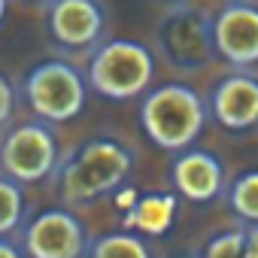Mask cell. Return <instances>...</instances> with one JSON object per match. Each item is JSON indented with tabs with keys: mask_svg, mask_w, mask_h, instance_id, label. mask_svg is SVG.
Wrapping results in <instances>:
<instances>
[{
	"mask_svg": "<svg viewBox=\"0 0 258 258\" xmlns=\"http://www.w3.org/2000/svg\"><path fill=\"white\" fill-rule=\"evenodd\" d=\"M170 182L182 198L195 204H210L225 195V167L213 152L188 146L173 158Z\"/></svg>",
	"mask_w": 258,
	"mask_h": 258,
	"instance_id": "30bf717a",
	"label": "cell"
},
{
	"mask_svg": "<svg viewBox=\"0 0 258 258\" xmlns=\"http://www.w3.org/2000/svg\"><path fill=\"white\" fill-rule=\"evenodd\" d=\"M58 170V140L49 121L16 124L0 140V173L16 182H43Z\"/></svg>",
	"mask_w": 258,
	"mask_h": 258,
	"instance_id": "8992f818",
	"label": "cell"
},
{
	"mask_svg": "<svg viewBox=\"0 0 258 258\" xmlns=\"http://www.w3.org/2000/svg\"><path fill=\"white\" fill-rule=\"evenodd\" d=\"M22 249L28 258H82L88 234L73 210H43L25 225Z\"/></svg>",
	"mask_w": 258,
	"mask_h": 258,
	"instance_id": "52a82bcc",
	"label": "cell"
},
{
	"mask_svg": "<svg viewBox=\"0 0 258 258\" xmlns=\"http://www.w3.org/2000/svg\"><path fill=\"white\" fill-rule=\"evenodd\" d=\"M134 170V152L112 137H94L82 143L70 161L58 167L61 201L76 207L115 191Z\"/></svg>",
	"mask_w": 258,
	"mask_h": 258,
	"instance_id": "6da1fadb",
	"label": "cell"
},
{
	"mask_svg": "<svg viewBox=\"0 0 258 258\" xmlns=\"http://www.w3.org/2000/svg\"><path fill=\"white\" fill-rule=\"evenodd\" d=\"M213 118L225 131H249L258 124V79L249 73L225 76L210 94Z\"/></svg>",
	"mask_w": 258,
	"mask_h": 258,
	"instance_id": "8fae6325",
	"label": "cell"
},
{
	"mask_svg": "<svg viewBox=\"0 0 258 258\" xmlns=\"http://www.w3.org/2000/svg\"><path fill=\"white\" fill-rule=\"evenodd\" d=\"M213 46L216 55L234 67L258 64V7L231 0L213 19Z\"/></svg>",
	"mask_w": 258,
	"mask_h": 258,
	"instance_id": "ba28073f",
	"label": "cell"
},
{
	"mask_svg": "<svg viewBox=\"0 0 258 258\" xmlns=\"http://www.w3.org/2000/svg\"><path fill=\"white\" fill-rule=\"evenodd\" d=\"M155 46H158V55L170 67L185 70V73L204 70L216 55L213 19H207L195 7H176L158 22Z\"/></svg>",
	"mask_w": 258,
	"mask_h": 258,
	"instance_id": "5b68a950",
	"label": "cell"
},
{
	"mask_svg": "<svg viewBox=\"0 0 258 258\" xmlns=\"http://www.w3.org/2000/svg\"><path fill=\"white\" fill-rule=\"evenodd\" d=\"M25 210H28V198H25L22 182L0 173V237H10L13 231L22 228Z\"/></svg>",
	"mask_w": 258,
	"mask_h": 258,
	"instance_id": "5bb4252c",
	"label": "cell"
},
{
	"mask_svg": "<svg viewBox=\"0 0 258 258\" xmlns=\"http://www.w3.org/2000/svg\"><path fill=\"white\" fill-rule=\"evenodd\" d=\"M16 109V88L7 73H0V127H7Z\"/></svg>",
	"mask_w": 258,
	"mask_h": 258,
	"instance_id": "e0dca14e",
	"label": "cell"
},
{
	"mask_svg": "<svg viewBox=\"0 0 258 258\" xmlns=\"http://www.w3.org/2000/svg\"><path fill=\"white\" fill-rule=\"evenodd\" d=\"M170 4H176V0H170Z\"/></svg>",
	"mask_w": 258,
	"mask_h": 258,
	"instance_id": "7402d4cb",
	"label": "cell"
},
{
	"mask_svg": "<svg viewBox=\"0 0 258 258\" xmlns=\"http://www.w3.org/2000/svg\"><path fill=\"white\" fill-rule=\"evenodd\" d=\"M7 7H10V0H0V22H4V16H7Z\"/></svg>",
	"mask_w": 258,
	"mask_h": 258,
	"instance_id": "ffe728a7",
	"label": "cell"
},
{
	"mask_svg": "<svg viewBox=\"0 0 258 258\" xmlns=\"http://www.w3.org/2000/svg\"><path fill=\"white\" fill-rule=\"evenodd\" d=\"M0 258H28L22 246H16L10 237H0Z\"/></svg>",
	"mask_w": 258,
	"mask_h": 258,
	"instance_id": "d6986e66",
	"label": "cell"
},
{
	"mask_svg": "<svg viewBox=\"0 0 258 258\" xmlns=\"http://www.w3.org/2000/svg\"><path fill=\"white\" fill-rule=\"evenodd\" d=\"M88 258H152V249L134 231H112L88 246Z\"/></svg>",
	"mask_w": 258,
	"mask_h": 258,
	"instance_id": "4fadbf2b",
	"label": "cell"
},
{
	"mask_svg": "<svg viewBox=\"0 0 258 258\" xmlns=\"http://www.w3.org/2000/svg\"><path fill=\"white\" fill-rule=\"evenodd\" d=\"M106 13L100 0H49V34L64 49H91L103 40Z\"/></svg>",
	"mask_w": 258,
	"mask_h": 258,
	"instance_id": "9c48e42d",
	"label": "cell"
},
{
	"mask_svg": "<svg viewBox=\"0 0 258 258\" xmlns=\"http://www.w3.org/2000/svg\"><path fill=\"white\" fill-rule=\"evenodd\" d=\"M228 204L243 222H258V170H246L231 182Z\"/></svg>",
	"mask_w": 258,
	"mask_h": 258,
	"instance_id": "9a60e30c",
	"label": "cell"
},
{
	"mask_svg": "<svg viewBox=\"0 0 258 258\" xmlns=\"http://www.w3.org/2000/svg\"><path fill=\"white\" fill-rule=\"evenodd\" d=\"M22 97L31 106V112L49 124L70 121L85 106V79L82 73L67 61H43L37 64L22 85Z\"/></svg>",
	"mask_w": 258,
	"mask_h": 258,
	"instance_id": "277c9868",
	"label": "cell"
},
{
	"mask_svg": "<svg viewBox=\"0 0 258 258\" xmlns=\"http://www.w3.org/2000/svg\"><path fill=\"white\" fill-rule=\"evenodd\" d=\"M179 258H201V255H179Z\"/></svg>",
	"mask_w": 258,
	"mask_h": 258,
	"instance_id": "44dd1931",
	"label": "cell"
},
{
	"mask_svg": "<svg viewBox=\"0 0 258 258\" xmlns=\"http://www.w3.org/2000/svg\"><path fill=\"white\" fill-rule=\"evenodd\" d=\"M243 258H258V222H252L246 228V237H243Z\"/></svg>",
	"mask_w": 258,
	"mask_h": 258,
	"instance_id": "ac0fdd59",
	"label": "cell"
},
{
	"mask_svg": "<svg viewBox=\"0 0 258 258\" xmlns=\"http://www.w3.org/2000/svg\"><path fill=\"white\" fill-rule=\"evenodd\" d=\"M155 52L137 40H100L88 58V85L109 100H131L149 91Z\"/></svg>",
	"mask_w": 258,
	"mask_h": 258,
	"instance_id": "3957f363",
	"label": "cell"
},
{
	"mask_svg": "<svg viewBox=\"0 0 258 258\" xmlns=\"http://www.w3.org/2000/svg\"><path fill=\"white\" fill-rule=\"evenodd\" d=\"M207 121V103L204 97L182 82L155 85L146 91L140 103V124L146 137L167 152L188 149Z\"/></svg>",
	"mask_w": 258,
	"mask_h": 258,
	"instance_id": "7a4b0ae2",
	"label": "cell"
},
{
	"mask_svg": "<svg viewBox=\"0 0 258 258\" xmlns=\"http://www.w3.org/2000/svg\"><path fill=\"white\" fill-rule=\"evenodd\" d=\"M243 237H246V228L222 231L207 243L201 258H243Z\"/></svg>",
	"mask_w": 258,
	"mask_h": 258,
	"instance_id": "2e32d148",
	"label": "cell"
},
{
	"mask_svg": "<svg viewBox=\"0 0 258 258\" xmlns=\"http://www.w3.org/2000/svg\"><path fill=\"white\" fill-rule=\"evenodd\" d=\"M173 219H176V198L173 195H146L134 207V225L152 237L170 231Z\"/></svg>",
	"mask_w": 258,
	"mask_h": 258,
	"instance_id": "7c38bea8",
	"label": "cell"
}]
</instances>
